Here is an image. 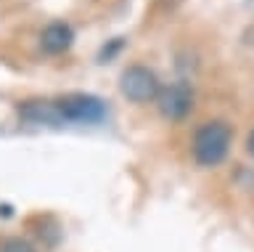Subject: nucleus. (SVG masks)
Wrapping results in <instances>:
<instances>
[{"label":"nucleus","instance_id":"39448f33","mask_svg":"<svg viewBox=\"0 0 254 252\" xmlns=\"http://www.w3.org/2000/svg\"><path fill=\"white\" fill-rule=\"evenodd\" d=\"M74 45V29L66 21H51L43 32H40V48L48 56H61Z\"/></svg>","mask_w":254,"mask_h":252},{"label":"nucleus","instance_id":"1a4fd4ad","mask_svg":"<svg viewBox=\"0 0 254 252\" xmlns=\"http://www.w3.org/2000/svg\"><path fill=\"white\" fill-rule=\"evenodd\" d=\"M246 154L254 157V128L249 130V136H246Z\"/></svg>","mask_w":254,"mask_h":252},{"label":"nucleus","instance_id":"423d86ee","mask_svg":"<svg viewBox=\"0 0 254 252\" xmlns=\"http://www.w3.org/2000/svg\"><path fill=\"white\" fill-rule=\"evenodd\" d=\"M19 117L29 125H61L59 109H56V101H21L19 104Z\"/></svg>","mask_w":254,"mask_h":252},{"label":"nucleus","instance_id":"f257e3e1","mask_svg":"<svg viewBox=\"0 0 254 252\" xmlns=\"http://www.w3.org/2000/svg\"><path fill=\"white\" fill-rule=\"evenodd\" d=\"M233 146V128L228 120H206L193 130L190 138V157L198 168L214 170L228 160Z\"/></svg>","mask_w":254,"mask_h":252},{"label":"nucleus","instance_id":"0eeeda50","mask_svg":"<svg viewBox=\"0 0 254 252\" xmlns=\"http://www.w3.org/2000/svg\"><path fill=\"white\" fill-rule=\"evenodd\" d=\"M0 252H37V250L24 239H5L0 244Z\"/></svg>","mask_w":254,"mask_h":252},{"label":"nucleus","instance_id":"6e6552de","mask_svg":"<svg viewBox=\"0 0 254 252\" xmlns=\"http://www.w3.org/2000/svg\"><path fill=\"white\" fill-rule=\"evenodd\" d=\"M122 37H117V40L114 43H109V48H106V45H103V48H101V61H106V59H111V56H117V53L119 51H122Z\"/></svg>","mask_w":254,"mask_h":252},{"label":"nucleus","instance_id":"7ed1b4c3","mask_svg":"<svg viewBox=\"0 0 254 252\" xmlns=\"http://www.w3.org/2000/svg\"><path fill=\"white\" fill-rule=\"evenodd\" d=\"M119 93L132 104H151L162 93V83H159L154 69L143 64H132L119 75Z\"/></svg>","mask_w":254,"mask_h":252},{"label":"nucleus","instance_id":"20e7f679","mask_svg":"<svg viewBox=\"0 0 254 252\" xmlns=\"http://www.w3.org/2000/svg\"><path fill=\"white\" fill-rule=\"evenodd\" d=\"M156 106H159V112H162L164 120H170V122L186 120V117L193 112V88L183 80L167 85V88H162V93H159Z\"/></svg>","mask_w":254,"mask_h":252},{"label":"nucleus","instance_id":"f03ea898","mask_svg":"<svg viewBox=\"0 0 254 252\" xmlns=\"http://www.w3.org/2000/svg\"><path fill=\"white\" fill-rule=\"evenodd\" d=\"M56 109H59L61 125H98L106 120L109 109L106 104L93 96V93H69V96L56 98Z\"/></svg>","mask_w":254,"mask_h":252}]
</instances>
